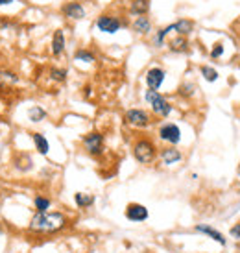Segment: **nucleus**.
<instances>
[{
    "instance_id": "nucleus-1",
    "label": "nucleus",
    "mask_w": 240,
    "mask_h": 253,
    "mask_svg": "<svg viewBox=\"0 0 240 253\" xmlns=\"http://www.w3.org/2000/svg\"><path fill=\"white\" fill-rule=\"evenodd\" d=\"M70 225L69 216L61 211H48V213H34L28 222V233L32 235H55L65 231Z\"/></svg>"
},
{
    "instance_id": "nucleus-2",
    "label": "nucleus",
    "mask_w": 240,
    "mask_h": 253,
    "mask_svg": "<svg viewBox=\"0 0 240 253\" xmlns=\"http://www.w3.org/2000/svg\"><path fill=\"white\" fill-rule=\"evenodd\" d=\"M131 155L142 167H150L157 161L159 155V148L154 139L150 137H137L133 144H131Z\"/></svg>"
},
{
    "instance_id": "nucleus-3",
    "label": "nucleus",
    "mask_w": 240,
    "mask_h": 253,
    "mask_svg": "<svg viewBox=\"0 0 240 253\" xmlns=\"http://www.w3.org/2000/svg\"><path fill=\"white\" fill-rule=\"evenodd\" d=\"M144 102L150 105L152 115L157 117V118H168V117L174 113L172 102H170L163 93H159V91L146 89V91H144Z\"/></svg>"
},
{
    "instance_id": "nucleus-4",
    "label": "nucleus",
    "mask_w": 240,
    "mask_h": 253,
    "mask_svg": "<svg viewBox=\"0 0 240 253\" xmlns=\"http://www.w3.org/2000/svg\"><path fill=\"white\" fill-rule=\"evenodd\" d=\"M82 146L87 155H91L94 159L102 157L105 153V137L102 132H89L82 137Z\"/></svg>"
},
{
    "instance_id": "nucleus-5",
    "label": "nucleus",
    "mask_w": 240,
    "mask_h": 253,
    "mask_svg": "<svg viewBox=\"0 0 240 253\" xmlns=\"http://www.w3.org/2000/svg\"><path fill=\"white\" fill-rule=\"evenodd\" d=\"M124 122L135 130H148L154 124V115L142 107H129L124 113Z\"/></svg>"
},
{
    "instance_id": "nucleus-6",
    "label": "nucleus",
    "mask_w": 240,
    "mask_h": 253,
    "mask_svg": "<svg viewBox=\"0 0 240 253\" xmlns=\"http://www.w3.org/2000/svg\"><path fill=\"white\" fill-rule=\"evenodd\" d=\"M157 139L161 142H165L166 146H177L183 139V133H181V128L175 122H163L157 128Z\"/></svg>"
},
{
    "instance_id": "nucleus-7",
    "label": "nucleus",
    "mask_w": 240,
    "mask_h": 253,
    "mask_svg": "<svg viewBox=\"0 0 240 253\" xmlns=\"http://www.w3.org/2000/svg\"><path fill=\"white\" fill-rule=\"evenodd\" d=\"M94 24H96L98 32L107 34V35H115L117 32H120V30L126 26V22L120 19L119 15H115V13H102V15L96 17Z\"/></svg>"
},
{
    "instance_id": "nucleus-8",
    "label": "nucleus",
    "mask_w": 240,
    "mask_h": 253,
    "mask_svg": "<svg viewBox=\"0 0 240 253\" xmlns=\"http://www.w3.org/2000/svg\"><path fill=\"white\" fill-rule=\"evenodd\" d=\"M165 80H166V70L159 65L150 67L146 72H144L146 89H152V91H159V89L165 85Z\"/></svg>"
},
{
    "instance_id": "nucleus-9",
    "label": "nucleus",
    "mask_w": 240,
    "mask_h": 253,
    "mask_svg": "<svg viewBox=\"0 0 240 253\" xmlns=\"http://www.w3.org/2000/svg\"><path fill=\"white\" fill-rule=\"evenodd\" d=\"M124 216H126V220L133 222V224H142L150 218V211L146 205H142L138 202H129L124 209Z\"/></svg>"
},
{
    "instance_id": "nucleus-10",
    "label": "nucleus",
    "mask_w": 240,
    "mask_h": 253,
    "mask_svg": "<svg viewBox=\"0 0 240 253\" xmlns=\"http://www.w3.org/2000/svg\"><path fill=\"white\" fill-rule=\"evenodd\" d=\"M157 159L161 161L163 167H174V165H179L185 159V155L177 146H163V148H159Z\"/></svg>"
},
{
    "instance_id": "nucleus-11",
    "label": "nucleus",
    "mask_w": 240,
    "mask_h": 253,
    "mask_svg": "<svg viewBox=\"0 0 240 253\" xmlns=\"http://www.w3.org/2000/svg\"><path fill=\"white\" fill-rule=\"evenodd\" d=\"M194 233L198 235H203V236H207V238H211L214 242L222 246V248H225L227 246V236L222 233L220 229H216V227H212L211 224H196L192 227Z\"/></svg>"
},
{
    "instance_id": "nucleus-12",
    "label": "nucleus",
    "mask_w": 240,
    "mask_h": 253,
    "mask_svg": "<svg viewBox=\"0 0 240 253\" xmlns=\"http://www.w3.org/2000/svg\"><path fill=\"white\" fill-rule=\"evenodd\" d=\"M61 13L70 20H82V19H85V15H87L85 6H83L82 2H76V0H72V2H65L63 6H61Z\"/></svg>"
},
{
    "instance_id": "nucleus-13",
    "label": "nucleus",
    "mask_w": 240,
    "mask_h": 253,
    "mask_svg": "<svg viewBox=\"0 0 240 253\" xmlns=\"http://www.w3.org/2000/svg\"><path fill=\"white\" fill-rule=\"evenodd\" d=\"M131 30L137 35H140V37H146V35H150L154 32V22H152V19L148 15L146 17H135L131 20Z\"/></svg>"
},
{
    "instance_id": "nucleus-14",
    "label": "nucleus",
    "mask_w": 240,
    "mask_h": 253,
    "mask_svg": "<svg viewBox=\"0 0 240 253\" xmlns=\"http://www.w3.org/2000/svg\"><path fill=\"white\" fill-rule=\"evenodd\" d=\"M65 48H67V37H65L63 30H55L52 41H50V52L54 57H61L65 54Z\"/></svg>"
},
{
    "instance_id": "nucleus-15",
    "label": "nucleus",
    "mask_w": 240,
    "mask_h": 253,
    "mask_svg": "<svg viewBox=\"0 0 240 253\" xmlns=\"http://www.w3.org/2000/svg\"><path fill=\"white\" fill-rule=\"evenodd\" d=\"M152 8V0H129V15L133 17H146Z\"/></svg>"
},
{
    "instance_id": "nucleus-16",
    "label": "nucleus",
    "mask_w": 240,
    "mask_h": 253,
    "mask_svg": "<svg viewBox=\"0 0 240 253\" xmlns=\"http://www.w3.org/2000/svg\"><path fill=\"white\" fill-rule=\"evenodd\" d=\"M168 50L172 54H187L190 50V43H189V37H183V35H175L172 37L168 43Z\"/></svg>"
},
{
    "instance_id": "nucleus-17",
    "label": "nucleus",
    "mask_w": 240,
    "mask_h": 253,
    "mask_svg": "<svg viewBox=\"0 0 240 253\" xmlns=\"http://www.w3.org/2000/svg\"><path fill=\"white\" fill-rule=\"evenodd\" d=\"M174 32V22L172 24H168V26H163V28H159L157 32H154V35H152V47L154 48H163L166 45V39L168 35Z\"/></svg>"
},
{
    "instance_id": "nucleus-18",
    "label": "nucleus",
    "mask_w": 240,
    "mask_h": 253,
    "mask_svg": "<svg viewBox=\"0 0 240 253\" xmlns=\"http://www.w3.org/2000/svg\"><path fill=\"white\" fill-rule=\"evenodd\" d=\"M94 203H96V196L94 194H89V192H74V205L78 207V209L87 211Z\"/></svg>"
},
{
    "instance_id": "nucleus-19",
    "label": "nucleus",
    "mask_w": 240,
    "mask_h": 253,
    "mask_svg": "<svg viewBox=\"0 0 240 253\" xmlns=\"http://www.w3.org/2000/svg\"><path fill=\"white\" fill-rule=\"evenodd\" d=\"M20 84V76L15 70L9 68H0V87H13V85Z\"/></svg>"
},
{
    "instance_id": "nucleus-20",
    "label": "nucleus",
    "mask_w": 240,
    "mask_h": 253,
    "mask_svg": "<svg viewBox=\"0 0 240 253\" xmlns=\"http://www.w3.org/2000/svg\"><path fill=\"white\" fill-rule=\"evenodd\" d=\"M32 142H34L35 152L39 155H48V152H50V142H48V139H46L43 133H39V132L32 133Z\"/></svg>"
},
{
    "instance_id": "nucleus-21",
    "label": "nucleus",
    "mask_w": 240,
    "mask_h": 253,
    "mask_svg": "<svg viewBox=\"0 0 240 253\" xmlns=\"http://www.w3.org/2000/svg\"><path fill=\"white\" fill-rule=\"evenodd\" d=\"M194 32V20L190 19H179L174 22V34L175 35H183V37H189Z\"/></svg>"
},
{
    "instance_id": "nucleus-22",
    "label": "nucleus",
    "mask_w": 240,
    "mask_h": 253,
    "mask_svg": "<svg viewBox=\"0 0 240 253\" xmlns=\"http://www.w3.org/2000/svg\"><path fill=\"white\" fill-rule=\"evenodd\" d=\"M74 61L76 63H87V65H91V63L96 61V54L92 52L91 48H78L74 52Z\"/></svg>"
},
{
    "instance_id": "nucleus-23",
    "label": "nucleus",
    "mask_w": 240,
    "mask_h": 253,
    "mask_svg": "<svg viewBox=\"0 0 240 253\" xmlns=\"http://www.w3.org/2000/svg\"><path fill=\"white\" fill-rule=\"evenodd\" d=\"M52 198L45 196V194H35L34 196V209L35 213H48L52 209Z\"/></svg>"
},
{
    "instance_id": "nucleus-24",
    "label": "nucleus",
    "mask_w": 240,
    "mask_h": 253,
    "mask_svg": "<svg viewBox=\"0 0 240 253\" xmlns=\"http://www.w3.org/2000/svg\"><path fill=\"white\" fill-rule=\"evenodd\" d=\"M46 117H48V111H46L43 105H32V107L28 109V120L34 122V124H39V122L46 120Z\"/></svg>"
},
{
    "instance_id": "nucleus-25",
    "label": "nucleus",
    "mask_w": 240,
    "mask_h": 253,
    "mask_svg": "<svg viewBox=\"0 0 240 253\" xmlns=\"http://www.w3.org/2000/svg\"><path fill=\"white\" fill-rule=\"evenodd\" d=\"M200 74H202V78L207 84H214V82H218V78H220L218 70L212 65H200Z\"/></svg>"
},
{
    "instance_id": "nucleus-26",
    "label": "nucleus",
    "mask_w": 240,
    "mask_h": 253,
    "mask_svg": "<svg viewBox=\"0 0 240 253\" xmlns=\"http://www.w3.org/2000/svg\"><path fill=\"white\" fill-rule=\"evenodd\" d=\"M48 76H50V80L55 82V84H65L67 78H69V70L63 68V67H50Z\"/></svg>"
},
{
    "instance_id": "nucleus-27",
    "label": "nucleus",
    "mask_w": 240,
    "mask_h": 253,
    "mask_svg": "<svg viewBox=\"0 0 240 253\" xmlns=\"http://www.w3.org/2000/svg\"><path fill=\"white\" fill-rule=\"evenodd\" d=\"M196 93H198V87H196V84H192V82H185V84L179 85V89H177V96H181V98H194L196 96Z\"/></svg>"
},
{
    "instance_id": "nucleus-28",
    "label": "nucleus",
    "mask_w": 240,
    "mask_h": 253,
    "mask_svg": "<svg viewBox=\"0 0 240 253\" xmlns=\"http://www.w3.org/2000/svg\"><path fill=\"white\" fill-rule=\"evenodd\" d=\"M223 54H225V47H223V43H222V41H216V43L211 47V50H209V57H211L212 61H218V59H222Z\"/></svg>"
},
{
    "instance_id": "nucleus-29",
    "label": "nucleus",
    "mask_w": 240,
    "mask_h": 253,
    "mask_svg": "<svg viewBox=\"0 0 240 253\" xmlns=\"http://www.w3.org/2000/svg\"><path fill=\"white\" fill-rule=\"evenodd\" d=\"M229 236L233 238V240H240V220L237 222V224L231 225L229 229Z\"/></svg>"
},
{
    "instance_id": "nucleus-30",
    "label": "nucleus",
    "mask_w": 240,
    "mask_h": 253,
    "mask_svg": "<svg viewBox=\"0 0 240 253\" xmlns=\"http://www.w3.org/2000/svg\"><path fill=\"white\" fill-rule=\"evenodd\" d=\"M91 94H92V87L91 85H85V87H83V96H85V98H91Z\"/></svg>"
},
{
    "instance_id": "nucleus-31",
    "label": "nucleus",
    "mask_w": 240,
    "mask_h": 253,
    "mask_svg": "<svg viewBox=\"0 0 240 253\" xmlns=\"http://www.w3.org/2000/svg\"><path fill=\"white\" fill-rule=\"evenodd\" d=\"M15 0H0V6H11Z\"/></svg>"
},
{
    "instance_id": "nucleus-32",
    "label": "nucleus",
    "mask_w": 240,
    "mask_h": 253,
    "mask_svg": "<svg viewBox=\"0 0 240 253\" xmlns=\"http://www.w3.org/2000/svg\"><path fill=\"white\" fill-rule=\"evenodd\" d=\"M237 178H239L240 181V163H239V167H237Z\"/></svg>"
},
{
    "instance_id": "nucleus-33",
    "label": "nucleus",
    "mask_w": 240,
    "mask_h": 253,
    "mask_svg": "<svg viewBox=\"0 0 240 253\" xmlns=\"http://www.w3.org/2000/svg\"><path fill=\"white\" fill-rule=\"evenodd\" d=\"M2 94H4V87H0V100H2Z\"/></svg>"
},
{
    "instance_id": "nucleus-34",
    "label": "nucleus",
    "mask_w": 240,
    "mask_h": 253,
    "mask_svg": "<svg viewBox=\"0 0 240 253\" xmlns=\"http://www.w3.org/2000/svg\"><path fill=\"white\" fill-rule=\"evenodd\" d=\"M2 233H4V225L0 224V235H2Z\"/></svg>"
}]
</instances>
